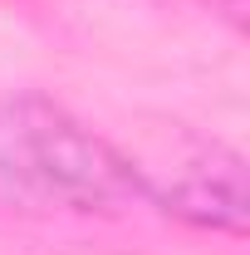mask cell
<instances>
[{"label": "cell", "instance_id": "obj_2", "mask_svg": "<svg viewBox=\"0 0 250 255\" xmlns=\"http://www.w3.org/2000/svg\"><path fill=\"white\" fill-rule=\"evenodd\" d=\"M137 177H142V201L177 216V221L201 226V231H221V236L246 231V216H250L246 162H241V152H231L221 142L187 137L167 167L137 162Z\"/></svg>", "mask_w": 250, "mask_h": 255}, {"label": "cell", "instance_id": "obj_1", "mask_svg": "<svg viewBox=\"0 0 250 255\" xmlns=\"http://www.w3.org/2000/svg\"><path fill=\"white\" fill-rule=\"evenodd\" d=\"M137 201L142 177L132 152L34 89L0 94V206L30 216H108Z\"/></svg>", "mask_w": 250, "mask_h": 255}]
</instances>
